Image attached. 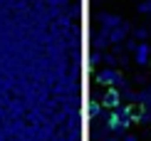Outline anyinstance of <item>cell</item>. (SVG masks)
<instances>
[{
	"instance_id": "obj_1",
	"label": "cell",
	"mask_w": 151,
	"mask_h": 141,
	"mask_svg": "<svg viewBox=\"0 0 151 141\" xmlns=\"http://www.w3.org/2000/svg\"><path fill=\"white\" fill-rule=\"evenodd\" d=\"M97 82L99 84H106V87H119L124 82V77H122V72L116 67H106L102 72H97Z\"/></svg>"
},
{
	"instance_id": "obj_9",
	"label": "cell",
	"mask_w": 151,
	"mask_h": 141,
	"mask_svg": "<svg viewBox=\"0 0 151 141\" xmlns=\"http://www.w3.org/2000/svg\"><path fill=\"white\" fill-rule=\"evenodd\" d=\"M131 35H134L139 42H146L149 37H151V27H146V25H139V27H134V30H131Z\"/></svg>"
},
{
	"instance_id": "obj_15",
	"label": "cell",
	"mask_w": 151,
	"mask_h": 141,
	"mask_svg": "<svg viewBox=\"0 0 151 141\" xmlns=\"http://www.w3.org/2000/svg\"><path fill=\"white\" fill-rule=\"evenodd\" d=\"M141 104H144V106H149V109H151V97H149L146 101H141Z\"/></svg>"
},
{
	"instance_id": "obj_8",
	"label": "cell",
	"mask_w": 151,
	"mask_h": 141,
	"mask_svg": "<svg viewBox=\"0 0 151 141\" xmlns=\"http://www.w3.org/2000/svg\"><path fill=\"white\" fill-rule=\"evenodd\" d=\"M102 106H104L102 101L92 99V101H89V117H92V119H104L106 114H104V109H102Z\"/></svg>"
},
{
	"instance_id": "obj_17",
	"label": "cell",
	"mask_w": 151,
	"mask_h": 141,
	"mask_svg": "<svg viewBox=\"0 0 151 141\" xmlns=\"http://www.w3.org/2000/svg\"><path fill=\"white\" fill-rule=\"evenodd\" d=\"M149 65H151V62H149Z\"/></svg>"
},
{
	"instance_id": "obj_5",
	"label": "cell",
	"mask_w": 151,
	"mask_h": 141,
	"mask_svg": "<svg viewBox=\"0 0 151 141\" xmlns=\"http://www.w3.org/2000/svg\"><path fill=\"white\" fill-rule=\"evenodd\" d=\"M116 25H122V17H119V15H111V12H99V30L111 32Z\"/></svg>"
},
{
	"instance_id": "obj_2",
	"label": "cell",
	"mask_w": 151,
	"mask_h": 141,
	"mask_svg": "<svg viewBox=\"0 0 151 141\" xmlns=\"http://www.w3.org/2000/svg\"><path fill=\"white\" fill-rule=\"evenodd\" d=\"M129 124H131V119L119 117L116 109H109V114H106V126H109V131H114V134H127Z\"/></svg>"
},
{
	"instance_id": "obj_16",
	"label": "cell",
	"mask_w": 151,
	"mask_h": 141,
	"mask_svg": "<svg viewBox=\"0 0 151 141\" xmlns=\"http://www.w3.org/2000/svg\"><path fill=\"white\" fill-rule=\"evenodd\" d=\"M146 92H149V97H151V84H146Z\"/></svg>"
},
{
	"instance_id": "obj_6",
	"label": "cell",
	"mask_w": 151,
	"mask_h": 141,
	"mask_svg": "<svg viewBox=\"0 0 151 141\" xmlns=\"http://www.w3.org/2000/svg\"><path fill=\"white\" fill-rule=\"evenodd\" d=\"M134 62H136L139 67H146L149 62H151V45H149V42H141V45H139V50L134 52Z\"/></svg>"
},
{
	"instance_id": "obj_10",
	"label": "cell",
	"mask_w": 151,
	"mask_h": 141,
	"mask_svg": "<svg viewBox=\"0 0 151 141\" xmlns=\"http://www.w3.org/2000/svg\"><path fill=\"white\" fill-rule=\"evenodd\" d=\"M102 62H104V52H99V50H94V52L89 55V67H92V69H97L99 65H102Z\"/></svg>"
},
{
	"instance_id": "obj_13",
	"label": "cell",
	"mask_w": 151,
	"mask_h": 141,
	"mask_svg": "<svg viewBox=\"0 0 151 141\" xmlns=\"http://www.w3.org/2000/svg\"><path fill=\"white\" fill-rule=\"evenodd\" d=\"M99 141H119V134H114V131H109L106 136H102Z\"/></svg>"
},
{
	"instance_id": "obj_7",
	"label": "cell",
	"mask_w": 151,
	"mask_h": 141,
	"mask_svg": "<svg viewBox=\"0 0 151 141\" xmlns=\"http://www.w3.org/2000/svg\"><path fill=\"white\" fill-rule=\"evenodd\" d=\"M92 47L99 50V52H104L106 47H111V37H109V32H106V30L94 32V37H92Z\"/></svg>"
},
{
	"instance_id": "obj_11",
	"label": "cell",
	"mask_w": 151,
	"mask_h": 141,
	"mask_svg": "<svg viewBox=\"0 0 151 141\" xmlns=\"http://www.w3.org/2000/svg\"><path fill=\"white\" fill-rule=\"evenodd\" d=\"M136 10L141 15H151V0H136Z\"/></svg>"
},
{
	"instance_id": "obj_14",
	"label": "cell",
	"mask_w": 151,
	"mask_h": 141,
	"mask_svg": "<svg viewBox=\"0 0 151 141\" xmlns=\"http://www.w3.org/2000/svg\"><path fill=\"white\" fill-rule=\"evenodd\" d=\"M124 141H139L136 136H131V134H127V136H124Z\"/></svg>"
},
{
	"instance_id": "obj_3",
	"label": "cell",
	"mask_w": 151,
	"mask_h": 141,
	"mask_svg": "<svg viewBox=\"0 0 151 141\" xmlns=\"http://www.w3.org/2000/svg\"><path fill=\"white\" fill-rule=\"evenodd\" d=\"M122 89H119V87H109V89H106V92H104V97H102V104L106 106V109H116L119 104H122Z\"/></svg>"
},
{
	"instance_id": "obj_4",
	"label": "cell",
	"mask_w": 151,
	"mask_h": 141,
	"mask_svg": "<svg viewBox=\"0 0 151 141\" xmlns=\"http://www.w3.org/2000/svg\"><path fill=\"white\" fill-rule=\"evenodd\" d=\"M131 30H134V27H131V25H129L127 20H122V25H116V27L109 32V37H111V45H114V42H124V40H127V37L131 35Z\"/></svg>"
},
{
	"instance_id": "obj_12",
	"label": "cell",
	"mask_w": 151,
	"mask_h": 141,
	"mask_svg": "<svg viewBox=\"0 0 151 141\" xmlns=\"http://www.w3.org/2000/svg\"><path fill=\"white\" fill-rule=\"evenodd\" d=\"M104 65H106V67H116V65H119V57H116L114 52L104 55Z\"/></svg>"
}]
</instances>
